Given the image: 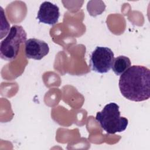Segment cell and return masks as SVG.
<instances>
[{
    "label": "cell",
    "instance_id": "cell-1",
    "mask_svg": "<svg viewBox=\"0 0 150 150\" xmlns=\"http://www.w3.org/2000/svg\"><path fill=\"white\" fill-rule=\"evenodd\" d=\"M119 88L128 100L142 101L150 97V71L146 67L130 66L120 77Z\"/></svg>",
    "mask_w": 150,
    "mask_h": 150
},
{
    "label": "cell",
    "instance_id": "cell-8",
    "mask_svg": "<svg viewBox=\"0 0 150 150\" xmlns=\"http://www.w3.org/2000/svg\"><path fill=\"white\" fill-rule=\"evenodd\" d=\"M1 9V23H4V25H5V27L3 28L2 26H1V38L0 39H2L4 36H6L8 33H9L10 29V25L8 23L5 15H4V9L2 7H0Z\"/></svg>",
    "mask_w": 150,
    "mask_h": 150
},
{
    "label": "cell",
    "instance_id": "cell-7",
    "mask_svg": "<svg viewBox=\"0 0 150 150\" xmlns=\"http://www.w3.org/2000/svg\"><path fill=\"white\" fill-rule=\"evenodd\" d=\"M131 64L130 59L128 57L119 56L114 59L111 68L116 75L121 76L131 66Z\"/></svg>",
    "mask_w": 150,
    "mask_h": 150
},
{
    "label": "cell",
    "instance_id": "cell-2",
    "mask_svg": "<svg viewBox=\"0 0 150 150\" xmlns=\"http://www.w3.org/2000/svg\"><path fill=\"white\" fill-rule=\"evenodd\" d=\"M119 108V105L116 103H110L96 114V121L109 134L122 132L128 126V121L126 118L121 117Z\"/></svg>",
    "mask_w": 150,
    "mask_h": 150
},
{
    "label": "cell",
    "instance_id": "cell-3",
    "mask_svg": "<svg viewBox=\"0 0 150 150\" xmlns=\"http://www.w3.org/2000/svg\"><path fill=\"white\" fill-rule=\"evenodd\" d=\"M26 33L22 26H12L8 36L1 42V59L7 61L15 60L19 53L21 45L26 41Z\"/></svg>",
    "mask_w": 150,
    "mask_h": 150
},
{
    "label": "cell",
    "instance_id": "cell-4",
    "mask_svg": "<svg viewBox=\"0 0 150 150\" xmlns=\"http://www.w3.org/2000/svg\"><path fill=\"white\" fill-rule=\"evenodd\" d=\"M114 54L107 47L97 46L90 56V66L92 70L99 73H107L112 67Z\"/></svg>",
    "mask_w": 150,
    "mask_h": 150
},
{
    "label": "cell",
    "instance_id": "cell-6",
    "mask_svg": "<svg viewBox=\"0 0 150 150\" xmlns=\"http://www.w3.org/2000/svg\"><path fill=\"white\" fill-rule=\"evenodd\" d=\"M59 16V8L50 2L45 1L39 7L36 18L40 22L53 25L58 22Z\"/></svg>",
    "mask_w": 150,
    "mask_h": 150
},
{
    "label": "cell",
    "instance_id": "cell-5",
    "mask_svg": "<svg viewBox=\"0 0 150 150\" xmlns=\"http://www.w3.org/2000/svg\"><path fill=\"white\" fill-rule=\"evenodd\" d=\"M25 52L27 58L39 60L49 53V47L43 40L30 38L25 42Z\"/></svg>",
    "mask_w": 150,
    "mask_h": 150
}]
</instances>
